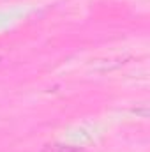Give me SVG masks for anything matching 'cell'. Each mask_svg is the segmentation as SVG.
Segmentation results:
<instances>
[{
  "instance_id": "cell-1",
  "label": "cell",
  "mask_w": 150,
  "mask_h": 152,
  "mask_svg": "<svg viewBox=\"0 0 150 152\" xmlns=\"http://www.w3.org/2000/svg\"><path fill=\"white\" fill-rule=\"evenodd\" d=\"M42 152H79L78 147L73 145H62V143H48L42 147Z\"/></svg>"
}]
</instances>
